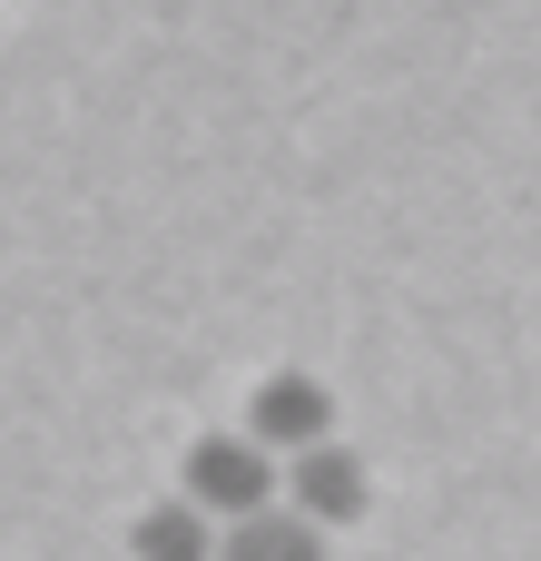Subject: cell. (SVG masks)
<instances>
[{
	"label": "cell",
	"instance_id": "3",
	"mask_svg": "<svg viewBox=\"0 0 541 561\" xmlns=\"http://www.w3.org/2000/svg\"><path fill=\"white\" fill-rule=\"evenodd\" d=\"M276 503H286L296 523H315V533H345V523L375 503V473H365V454L315 444V454H296V463L276 473Z\"/></svg>",
	"mask_w": 541,
	"mask_h": 561
},
{
	"label": "cell",
	"instance_id": "1",
	"mask_svg": "<svg viewBox=\"0 0 541 561\" xmlns=\"http://www.w3.org/2000/svg\"><path fill=\"white\" fill-rule=\"evenodd\" d=\"M177 503H187L197 523H246V513L276 503V463H266L246 434H197L187 463H177Z\"/></svg>",
	"mask_w": 541,
	"mask_h": 561
},
{
	"label": "cell",
	"instance_id": "4",
	"mask_svg": "<svg viewBox=\"0 0 541 561\" xmlns=\"http://www.w3.org/2000/svg\"><path fill=\"white\" fill-rule=\"evenodd\" d=\"M217 561H325V533L296 523L286 503H266V513H246V523L217 533Z\"/></svg>",
	"mask_w": 541,
	"mask_h": 561
},
{
	"label": "cell",
	"instance_id": "2",
	"mask_svg": "<svg viewBox=\"0 0 541 561\" xmlns=\"http://www.w3.org/2000/svg\"><path fill=\"white\" fill-rule=\"evenodd\" d=\"M266 463L286 454H315V444H335V385L325 375H306V365H286V375H266L256 394H246V424H237Z\"/></svg>",
	"mask_w": 541,
	"mask_h": 561
},
{
	"label": "cell",
	"instance_id": "5",
	"mask_svg": "<svg viewBox=\"0 0 541 561\" xmlns=\"http://www.w3.org/2000/svg\"><path fill=\"white\" fill-rule=\"evenodd\" d=\"M128 552L138 561H217V523H197L187 503H158V513H138Z\"/></svg>",
	"mask_w": 541,
	"mask_h": 561
}]
</instances>
